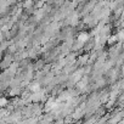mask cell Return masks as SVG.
I'll use <instances>...</instances> for the list:
<instances>
[{"label": "cell", "instance_id": "obj_1", "mask_svg": "<svg viewBox=\"0 0 124 124\" xmlns=\"http://www.w3.org/2000/svg\"><path fill=\"white\" fill-rule=\"evenodd\" d=\"M79 40L80 41H86L88 40V34H80L79 35Z\"/></svg>", "mask_w": 124, "mask_h": 124}]
</instances>
